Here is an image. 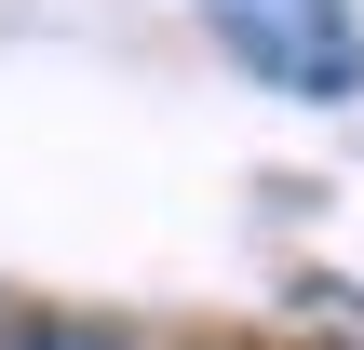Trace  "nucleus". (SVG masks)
Masks as SVG:
<instances>
[{
	"label": "nucleus",
	"mask_w": 364,
	"mask_h": 350,
	"mask_svg": "<svg viewBox=\"0 0 364 350\" xmlns=\"http://www.w3.org/2000/svg\"><path fill=\"white\" fill-rule=\"evenodd\" d=\"M0 350H122L108 324H0Z\"/></svg>",
	"instance_id": "nucleus-2"
},
{
	"label": "nucleus",
	"mask_w": 364,
	"mask_h": 350,
	"mask_svg": "<svg viewBox=\"0 0 364 350\" xmlns=\"http://www.w3.org/2000/svg\"><path fill=\"white\" fill-rule=\"evenodd\" d=\"M203 27H216L230 67H257L270 94H311V108L364 94V27H351V0H203Z\"/></svg>",
	"instance_id": "nucleus-1"
}]
</instances>
